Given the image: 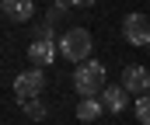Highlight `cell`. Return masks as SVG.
<instances>
[{
    "instance_id": "3957f363",
    "label": "cell",
    "mask_w": 150,
    "mask_h": 125,
    "mask_svg": "<svg viewBox=\"0 0 150 125\" xmlns=\"http://www.w3.org/2000/svg\"><path fill=\"white\" fill-rule=\"evenodd\" d=\"M56 52H59V45L52 42V31H49V28H42L38 38L28 45V59H32V66H49V63L56 59Z\"/></svg>"
},
{
    "instance_id": "6da1fadb",
    "label": "cell",
    "mask_w": 150,
    "mask_h": 125,
    "mask_svg": "<svg viewBox=\"0 0 150 125\" xmlns=\"http://www.w3.org/2000/svg\"><path fill=\"white\" fill-rule=\"evenodd\" d=\"M56 45H59V56H67L70 63H87V56H91V49H94L87 28H67Z\"/></svg>"
},
{
    "instance_id": "ba28073f",
    "label": "cell",
    "mask_w": 150,
    "mask_h": 125,
    "mask_svg": "<svg viewBox=\"0 0 150 125\" xmlns=\"http://www.w3.org/2000/svg\"><path fill=\"white\" fill-rule=\"evenodd\" d=\"M4 14L11 21H28L35 14V0H4Z\"/></svg>"
},
{
    "instance_id": "7c38bea8",
    "label": "cell",
    "mask_w": 150,
    "mask_h": 125,
    "mask_svg": "<svg viewBox=\"0 0 150 125\" xmlns=\"http://www.w3.org/2000/svg\"><path fill=\"white\" fill-rule=\"evenodd\" d=\"M70 3H77V7H87V3H94V0H70Z\"/></svg>"
},
{
    "instance_id": "9c48e42d",
    "label": "cell",
    "mask_w": 150,
    "mask_h": 125,
    "mask_svg": "<svg viewBox=\"0 0 150 125\" xmlns=\"http://www.w3.org/2000/svg\"><path fill=\"white\" fill-rule=\"evenodd\" d=\"M101 111H105V104H101L98 97H84V101L77 104V118H80V122H94V118H101Z\"/></svg>"
},
{
    "instance_id": "52a82bcc",
    "label": "cell",
    "mask_w": 150,
    "mask_h": 125,
    "mask_svg": "<svg viewBox=\"0 0 150 125\" xmlns=\"http://www.w3.org/2000/svg\"><path fill=\"white\" fill-rule=\"evenodd\" d=\"M101 104H105V111H122V108L129 104V90H126L122 83H108V87L101 90Z\"/></svg>"
},
{
    "instance_id": "8fae6325",
    "label": "cell",
    "mask_w": 150,
    "mask_h": 125,
    "mask_svg": "<svg viewBox=\"0 0 150 125\" xmlns=\"http://www.w3.org/2000/svg\"><path fill=\"white\" fill-rule=\"evenodd\" d=\"M136 118H140L143 125H150V90L136 97Z\"/></svg>"
},
{
    "instance_id": "5b68a950",
    "label": "cell",
    "mask_w": 150,
    "mask_h": 125,
    "mask_svg": "<svg viewBox=\"0 0 150 125\" xmlns=\"http://www.w3.org/2000/svg\"><path fill=\"white\" fill-rule=\"evenodd\" d=\"M42 90H45V77H42V66H32V70L18 73V80H14V94H18V101L38 97Z\"/></svg>"
},
{
    "instance_id": "8992f818",
    "label": "cell",
    "mask_w": 150,
    "mask_h": 125,
    "mask_svg": "<svg viewBox=\"0 0 150 125\" xmlns=\"http://www.w3.org/2000/svg\"><path fill=\"white\" fill-rule=\"evenodd\" d=\"M122 87L129 90V94H147L150 90V70L147 66H140V63H133V66H126L122 70Z\"/></svg>"
},
{
    "instance_id": "277c9868",
    "label": "cell",
    "mask_w": 150,
    "mask_h": 125,
    "mask_svg": "<svg viewBox=\"0 0 150 125\" xmlns=\"http://www.w3.org/2000/svg\"><path fill=\"white\" fill-rule=\"evenodd\" d=\"M122 38L129 45H150V17L147 14H126L122 17Z\"/></svg>"
},
{
    "instance_id": "30bf717a",
    "label": "cell",
    "mask_w": 150,
    "mask_h": 125,
    "mask_svg": "<svg viewBox=\"0 0 150 125\" xmlns=\"http://www.w3.org/2000/svg\"><path fill=\"white\" fill-rule=\"evenodd\" d=\"M21 104H25V115H28V118H35V122L45 118V104H42L38 97H28V101H21Z\"/></svg>"
},
{
    "instance_id": "7a4b0ae2",
    "label": "cell",
    "mask_w": 150,
    "mask_h": 125,
    "mask_svg": "<svg viewBox=\"0 0 150 125\" xmlns=\"http://www.w3.org/2000/svg\"><path fill=\"white\" fill-rule=\"evenodd\" d=\"M74 87L80 97H98L108 83H105V66L101 63H94V59H87V63H80L74 73Z\"/></svg>"
}]
</instances>
